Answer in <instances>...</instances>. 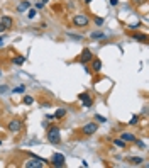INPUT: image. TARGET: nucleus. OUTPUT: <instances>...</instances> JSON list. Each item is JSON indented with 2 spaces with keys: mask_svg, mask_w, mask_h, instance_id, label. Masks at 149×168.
<instances>
[{
  "mask_svg": "<svg viewBox=\"0 0 149 168\" xmlns=\"http://www.w3.org/2000/svg\"><path fill=\"white\" fill-rule=\"evenodd\" d=\"M24 90H26V87H24V85H20V87H17V89H15L14 92H17V94H19V92H24Z\"/></svg>",
  "mask_w": 149,
  "mask_h": 168,
  "instance_id": "obj_25",
  "label": "nucleus"
},
{
  "mask_svg": "<svg viewBox=\"0 0 149 168\" xmlns=\"http://www.w3.org/2000/svg\"><path fill=\"white\" fill-rule=\"evenodd\" d=\"M69 37H73V39H76V41L83 39V37H81V36H74V34H69Z\"/></svg>",
  "mask_w": 149,
  "mask_h": 168,
  "instance_id": "obj_27",
  "label": "nucleus"
},
{
  "mask_svg": "<svg viewBox=\"0 0 149 168\" xmlns=\"http://www.w3.org/2000/svg\"><path fill=\"white\" fill-rule=\"evenodd\" d=\"M0 46H3V37H0Z\"/></svg>",
  "mask_w": 149,
  "mask_h": 168,
  "instance_id": "obj_31",
  "label": "nucleus"
},
{
  "mask_svg": "<svg viewBox=\"0 0 149 168\" xmlns=\"http://www.w3.org/2000/svg\"><path fill=\"white\" fill-rule=\"evenodd\" d=\"M134 143H136V144H137V146H139V148H141V149H146V144H144V143H142V141H139V139H137V138H136V141H134Z\"/></svg>",
  "mask_w": 149,
  "mask_h": 168,
  "instance_id": "obj_20",
  "label": "nucleus"
},
{
  "mask_svg": "<svg viewBox=\"0 0 149 168\" xmlns=\"http://www.w3.org/2000/svg\"><path fill=\"white\" fill-rule=\"evenodd\" d=\"M32 102H34V99H32L31 95H26V97H24V104H26V106H31Z\"/></svg>",
  "mask_w": 149,
  "mask_h": 168,
  "instance_id": "obj_18",
  "label": "nucleus"
},
{
  "mask_svg": "<svg viewBox=\"0 0 149 168\" xmlns=\"http://www.w3.org/2000/svg\"><path fill=\"white\" fill-rule=\"evenodd\" d=\"M24 61H26L24 56H15L14 58V65H24Z\"/></svg>",
  "mask_w": 149,
  "mask_h": 168,
  "instance_id": "obj_17",
  "label": "nucleus"
},
{
  "mask_svg": "<svg viewBox=\"0 0 149 168\" xmlns=\"http://www.w3.org/2000/svg\"><path fill=\"white\" fill-rule=\"evenodd\" d=\"M92 58H93L92 51H90V49H83V53H81L80 56H78V61H80L81 65H85V63H88L90 60H92Z\"/></svg>",
  "mask_w": 149,
  "mask_h": 168,
  "instance_id": "obj_6",
  "label": "nucleus"
},
{
  "mask_svg": "<svg viewBox=\"0 0 149 168\" xmlns=\"http://www.w3.org/2000/svg\"><path fill=\"white\" fill-rule=\"evenodd\" d=\"M48 141L51 143V144H59V143H61L59 127H56V126H51V127L48 129Z\"/></svg>",
  "mask_w": 149,
  "mask_h": 168,
  "instance_id": "obj_1",
  "label": "nucleus"
},
{
  "mask_svg": "<svg viewBox=\"0 0 149 168\" xmlns=\"http://www.w3.org/2000/svg\"><path fill=\"white\" fill-rule=\"evenodd\" d=\"M95 133H97V124L95 122H90V124L83 126V134H86V136H92Z\"/></svg>",
  "mask_w": 149,
  "mask_h": 168,
  "instance_id": "obj_7",
  "label": "nucleus"
},
{
  "mask_svg": "<svg viewBox=\"0 0 149 168\" xmlns=\"http://www.w3.org/2000/svg\"><path fill=\"white\" fill-rule=\"evenodd\" d=\"M90 37H92V39H102V37H105V34H103V32H100V31H95V32H92V34H90Z\"/></svg>",
  "mask_w": 149,
  "mask_h": 168,
  "instance_id": "obj_15",
  "label": "nucleus"
},
{
  "mask_svg": "<svg viewBox=\"0 0 149 168\" xmlns=\"http://www.w3.org/2000/svg\"><path fill=\"white\" fill-rule=\"evenodd\" d=\"M92 70L95 71V73H98V71L102 70V61L98 60V58H95V60H92Z\"/></svg>",
  "mask_w": 149,
  "mask_h": 168,
  "instance_id": "obj_11",
  "label": "nucleus"
},
{
  "mask_svg": "<svg viewBox=\"0 0 149 168\" xmlns=\"http://www.w3.org/2000/svg\"><path fill=\"white\" fill-rule=\"evenodd\" d=\"M48 165V161L44 158H37V156H32V158H29L26 163H24V166L26 168H43V166H46Z\"/></svg>",
  "mask_w": 149,
  "mask_h": 168,
  "instance_id": "obj_2",
  "label": "nucleus"
},
{
  "mask_svg": "<svg viewBox=\"0 0 149 168\" xmlns=\"http://www.w3.org/2000/svg\"><path fill=\"white\" fill-rule=\"evenodd\" d=\"M44 7V3L43 2H37V5H36V9H43Z\"/></svg>",
  "mask_w": 149,
  "mask_h": 168,
  "instance_id": "obj_29",
  "label": "nucleus"
},
{
  "mask_svg": "<svg viewBox=\"0 0 149 168\" xmlns=\"http://www.w3.org/2000/svg\"><path fill=\"white\" fill-rule=\"evenodd\" d=\"M27 15H29V19H32V17L36 15V10H34V9H32V10H29V12H27Z\"/></svg>",
  "mask_w": 149,
  "mask_h": 168,
  "instance_id": "obj_24",
  "label": "nucleus"
},
{
  "mask_svg": "<svg viewBox=\"0 0 149 168\" xmlns=\"http://www.w3.org/2000/svg\"><path fill=\"white\" fill-rule=\"evenodd\" d=\"M51 165L58 166V168L64 166V156H63V154H59V153H54V154H53V158H51Z\"/></svg>",
  "mask_w": 149,
  "mask_h": 168,
  "instance_id": "obj_5",
  "label": "nucleus"
},
{
  "mask_svg": "<svg viewBox=\"0 0 149 168\" xmlns=\"http://www.w3.org/2000/svg\"><path fill=\"white\" fill-rule=\"evenodd\" d=\"M95 121H98V122H105V117H103V116H95Z\"/></svg>",
  "mask_w": 149,
  "mask_h": 168,
  "instance_id": "obj_22",
  "label": "nucleus"
},
{
  "mask_svg": "<svg viewBox=\"0 0 149 168\" xmlns=\"http://www.w3.org/2000/svg\"><path fill=\"white\" fill-rule=\"evenodd\" d=\"M114 143H115L117 146H121V148H126V141H122V139H115Z\"/></svg>",
  "mask_w": 149,
  "mask_h": 168,
  "instance_id": "obj_21",
  "label": "nucleus"
},
{
  "mask_svg": "<svg viewBox=\"0 0 149 168\" xmlns=\"http://www.w3.org/2000/svg\"><path fill=\"white\" fill-rule=\"evenodd\" d=\"M2 29H3V27H2V26H0V31H2Z\"/></svg>",
  "mask_w": 149,
  "mask_h": 168,
  "instance_id": "obj_34",
  "label": "nucleus"
},
{
  "mask_svg": "<svg viewBox=\"0 0 149 168\" xmlns=\"http://www.w3.org/2000/svg\"><path fill=\"white\" fill-rule=\"evenodd\" d=\"M132 39L141 41V43H146V41H147V36H146V34H134V36H132Z\"/></svg>",
  "mask_w": 149,
  "mask_h": 168,
  "instance_id": "obj_13",
  "label": "nucleus"
},
{
  "mask_svg": "<svg viewBox=\"0 0 149 168\" xmlns=\"http://www.w3.org/2000/svg\"><path fill=\"white\" fill-rule=\"evenodd\" d=\"M121 139L126 141V143H134L136 141V136L132 133H122L121 134Z\"/></svg>",
  "mask_w": 149,
  "mask_h": 168,
  "instance_id": "obj_10",
  "label": "nucleus"
},
{
  "mask_svg": "<svg viewBox=\"0 0 149 168\" xmlns=\"http://www.w3.org/2000/svg\"><path fill=\"white\" fill-rule=\"evenodd\" d=\"M85 2H86V3H90V2H92V0H85Z\"/></svg>",
  "mask_w": 149,
  "mask_h": 168,
  "instance_id": "obj_33",
  "label": "nucleus"
},
{
  "mask_svg": "<svg viewBox=\"0 0 149 168\" xmlns=\"http://www.w3.org/2000/svg\"><path fill=\"white\" fill-rule=\"evenodd\" d=\"M142 161H144L142 158H136V156L129 158V163H131V165H141V163H142Z\"/></svg>",
  "mask_w": 149,
  "mask_h": 168,
  "instance_id": "obj_16",
  "label": "nucleus"
},
{
  "mask_svg": "<svg viewBox=\"0 0 149 168\" xmlns=\"http://www.w3.org/2000/svg\"><path fill=\"white\" fill-rule=\"evenodd\" d=\"M0 75H2V70H0Z\"/></svg>",
  "mask_w": 149,
  "mask_h": 168,
  "instance_id": "obj_35",
  "label": "nucleus"
},
{
  "mask_svg": "<svg viewBox=\"0 0 149 168\" xmlns=\"http://www.w3.org/2000/svg\"><path fill=\"white\" fill-rule=\"evenodd\" d=\"M110 5H117V0H110Z\"/></svg>",
  "mask_w": 149,
  "mask_h": 168,
  "instance_id": "obj_30",
  "label": "nucleus"
},
{
  "mask_svg": "<svg viewBox=\"0 0 149 168\" xmlns=\"http://www.w3.org/2000/svg\"><path fill=\"white\" fill-rule=\"evenodd\" d=\"M29 7H31V3L29 2H22V3H19V7H17V12H26Z\"/></svg>",
  "mask_w": 149,
  "mask_h": 168,
  "instance_id": "obj_12",
  "label": "nucleus"
},
{
  "mask_svg": "<svg viewBox=\"0 0 149 168\" xmlns=\"http://www.w3.org/2000/svg\"><path fill=\"white\" fill-rule=\"evenodd\" d=\"M7 127H9V131H10V133H19L20 129H22V121H19V119H12V121H9Z\"/></svg>",
  "mask_w": 149,
  "mask_h": 168,
  "instance_id": "obj_4",
  "label": "nucleus"
},
{
  "mask_svg": "<svg viewBox=\"0 0 149 168\" xmlns=\"http://www.w3.org/2000/svg\"><path fill=\"white\" fill-rule=\"evenodd\" d=\"M95 24H97V26H102V24H103V19H100V17H95Z\"/></svg>",
  "mask_w": 149,
  "mask_h": 168,
  "instance_id": "obj_23",
  "label": "nucleus"
},
{
  "mask_svg": "<svg viewBox=\"0 0 149 168\" xmlns=\"http://www.w3.org/2000/svg\"><path fill=\"white\" fill-rule=\"evenodd\" d=\"M7 90H9V89H7V85H2V87H0V94H3V92H7Z\"/></svg>",
  "mask_w": 149,
  "mask_h": 168,
  "instance_id": "obj_26",
  "label": "nucleus"
},
{
  "mask_svg": "<svg viewBox=\"0 0 149 168\" xmlns=\"http://www.w3.org/2000/svg\"><path fill=\"white\" fill-rule=\"evenodd\" d=\"M41 2H43V3H46V2H48V0H41Z\"/></svg>",
  "mask_w": 149,
  "mask_h": 168,
  "instance_id": "obj_32",
  "label": "nucleus"
},
{
  "mask_svg": "<svg viewBox=\"0 0 149 168\" xmlns=\"http://www.w3.org/2000/svg\"><path fill=\"white\" fill-rule=\"evenodd\" d=\"M12 24H14V20H12V17H9V15H3V17L0 19V26L3 29H10Z\"/></svg>",
  "mask_w": 149,
  "mask_h": 168,
  "instance_id": "obj_8",
  "label": "nucleus"
},
{
  "mask_svg": "<svg viewBox=\"0 0 149 168\" xmlns=\"http://www.w3.org/2000/svg\"><path fill=\"white\" fill-rule=\"evenodd\" d=\"M137 122H139V116H132V119L129 121V124H131V126H136Z\"/></svg>",
  "mask_w": 149,
  "mask_h": 168,
  "instance_id": "obj_19",
  "label": "nucleus"
},
{
  "mask_svg": "<svg viewBox=\"0 0 149 168\" xmlns=\"http://www.w3.org/2000/svg\"><path fill=\"white\" fill-rule=\"evenodd\" d=\"M64 116H66V111H64V109H58L53 117H54V119H61V117H64Z\"/></svg>",
  "mask_w": 149,
  "mask_h": 168,
  "instance_id": "obj_14",
  "label": "nucleus"
},
{
  "mask_svg": "<svg viewBox=\"0 0 149 168\" xmlns=\"http://www.w3.org/2000/svg\"><path fill=\"white\" fill-rule=\"evenodd\" d=\"M73 24L76 27H86L90 24V19H88V15H83V14L74 15V17H73Z\"/></svg>",
  "mask_w": 149,
  "mask_h": 168,
  "instance_id": "obj_3",
  "label": "nucleus"
},
{
  "mask_svg": "<svg viewBox=\"0 0 149 168\" xmlns=\"http://www.w3.org/2000/svg\"><path fill=\"white\" fill-rule=\"evenodd\" d=\"M139 26H141V24L137 22V24H131V26H129V27H131V29H139Z\"/></svg>",
  "mask_w": 149,
  "mask_h": 168,
  "instance_id": "obj_28",
  "label": "nucleus"
},
{
  "mask_svg": "<svg viewBox=\"0 0 149 168\" xmlns=\"http://www.w3.org/2000/svg\"><path fill=\"white\" fill-rule=\"evenodd\" d=\"M78 99H80L81 102H83V106H85V107H90V106H92V99H90V95L86 94V92L80 94V95H78Z\"/></svg>",
  "mask_w": 149,
  "mask_h": 168,
  "instance_id": "obj_9",
  "label": "nucleus"
}]
</instances>
